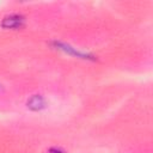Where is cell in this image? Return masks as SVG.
<instances>
[{
	"mask_svg": "<svg viewBox=\"0 0 153 153\" xmlns=\"http://www.w3.org/2000/svg\"><path fill=\"white\" fill-rule=\"evenodd\" d=\"M44 106H45V102L41 94H35L27 100V108H30L31 110L38 111V110L43 109Z\"/></svg>",
	"mask_w": 153,
	"mask_h": 153,
	"instance_id": "obj_1",
	"label": "cell"
},
{
	"mask_svg": "<svg viewBox=\"0 0 153 153\" xmlns=\"http://www.w3.org/2000/svg\"><path fill=\"white\" fill-rule=\"evenodd\" d=\"M22 17L20 16H10L8 18L4 19L2 26L4 27H10V29H14V27H20L22 25Z\"/></svg>",
	"mask_w": 153,
	"mask_h": 153,
	"instance_id": "obj_2",
	"label": "cell"
}]
</instances>
